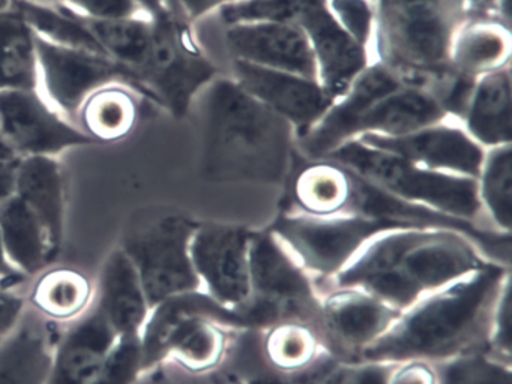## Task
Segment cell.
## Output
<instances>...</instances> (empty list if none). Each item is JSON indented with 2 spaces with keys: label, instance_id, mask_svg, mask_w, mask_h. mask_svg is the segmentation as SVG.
<instances>
[{
  "label": "cell",
  "instance_id": "484cf974",
  "mask_svg": "<svg viewBox=\"0 0 512 384\" xmlns=\"http://www.w3.org/2000/svg\"><path fill=\"white\" fill-rule=\"evenodd\" d=\"M263 329L260 357L268 369L281 377L317 372L323 354L329 353L319 329L308 321L281 320Z\"/></svg>",
  "mask_w": 512,
  "mask_h": 384
},
{
  "label": "cell",
  "instance_id": "7bdbcfd3",
  "mask_svg": "<svg viewBox=\"0 0 512 384\" xmlns=\"http://www.w3.org/2000/svg\"><path fill=\"white\" fill-rule=\"evenodd\" d=\"M164 2L173 15L187 23L196 24L203 18L215 14L223 6L238 0H164Z\"/></svg>",
  "mask_w": 512,
  "mask_h": 384
},
{
  "label": "cell",
  "instance_id": "ab89813d",
  "mask_svg": "<svg viewBox=\"0 0 512 384\" xmlns=\"http://www.w3.org/2000/svg\"><path fill=\"white\" fill-rule=\"evenodd\" d=\"M511 300L509 282L503 287L491 315L488 329L487 351L497 359L511 365Z\"/></svg>",
  "mask_w": 512,
  "mask_h": 384
},
{
  "label": "cell",
  "instance_id": "7402d4cb",
  "mask_svg": "<svg viewBox=\"0 0 512 384\" xmlns=\"http://www.w3.org/2000/svg\"><path fill=\"white\" fill-rule=\"evenodd\" d=\"M145 101L130 81H109L83 99L73 122L95 144L116 143L136 131Z\"/></svg>",
  "mask_w": 512,
  "mask_h": 384
},
{
  "label": "cell",
  "instance_id": "7c38bea8",
  "mask_svg": "<svg viewBox=\"0 0 512 384\" xmlns=\"http://www.w3.org/2000/svg\"><path fill=\"white\" fill-rule=\"evenodd\" d=\"M319 294L317 329L329 353L343 362L359 360L401 314L361 288L331 285Z\"/></svg>",
  "mask_w": 512,
  "mask_h": 384
},
{
  "label": "cell",
  "instance_id": "d590c367",
  "mask_svg": "<svg viewBox=\"0 0 512 384\" xmlns=\"http://www.w3.org/2000/svg\"><path fill=\"white\" fill-rule=\"evenodd\" d=\"M298 0H238L218 9L221 26L250 21H295Z\"/></svg>",
  "mask_w": 512,
  "mask_h": 384
},
{
  "label": "cell",
  "instance_id": "7dc6e473",
  "mask_svg": "<svg viewBox=\"0 0 512 384\" xmlns=\"http://www.w3.org/2000/svg\"><path fill=\"white\" fill-rule=\"evenodd\" d=\"M148 17L155 18L169 11L164 0H134Z\"/></svg>",
  "mask_w": 512,
  "mask_h": 384
},
{
  "label": "cell",
  "instance_id": "ac0fdd59",
  "mask_svg": "<svg viewBox=\"0 0 512 384\" xmlns=\"http://www.w3.org/2000/svg\"><path fill=\"white\" fill-rule=\"evenodd\" d=\"M230 77L251 96L292 123L296 135L328 110L332 99L316 78L230 59Z\"/></svg>",
  "mask_w": 512,
  "mask_h": 384
},
{
  "label": "cell",
  "instance_id": "3957f363",
  "mask_svg": "<svg viewBox=\"0 0 512 384\" xmlns=\"http://www.w3.org/2000/svg\"><path fill=\"white\" fill-rule=\"evenodd\" d=\"M488 261L460 231L394 228L371 239L326 287L361 288L403 312Z\"/></svg>",
  "mask_w": 512,
  "mask_h": 384
},
{
  "label": "cell",
  "instance_id": "816d5d0a",
  "mask_svg": "<svg viewBox=\"0 0 512 384\" xmlns=\"http://www.w3.org/2000/svg\"><path fill=\"white\" fill-rule=\"evenodd\" d=\"M46 2H50V3H58V2H61V0H46Z\"/></svg>",
  "mask_w": 512,
  "mask_h": 384
},
{
  "label": "cell",
  "instance_id": "52a82bcc",
  "mask_svg": "<svg viewBox=\"0 0 512 384\" xmlns=\"http://www.w3.org/2000/svg\"><path fill=\"white\" fill-rule=\"evenodd\" d=\"M196 227L190 216L166 207L136 210L125 224L118 246L136 266L151 306L202 290L190 251Z\"/></svg>",
  "mask_w": 512,
  "mask_h": 384
},
{
  "label": "cell",
  "instance_id": "681fc988",
  "mask_svg": "<svg viewBox=\"0 0 512 384\" xmlns=\"http://www.w3.org/2000/svg\"><path fill=\"white\" fill-rule=\"evenodd\" d=\"M13 6L14 0H0V12L10 11Z\"/></svg>",
  "mask_w": 512,
  "mask_h": 384
},
{
  "label": "cell",
  "instance_id": "4316f807",
  "mask_svg": "<svg viewBox=\"0 0 512 384\" xmlns=\"http://www.w3.org/2000/svg\"><path fill=\"white\" fill-rule=\"evenodd\" d=\"M355 188V174L343 165L331 159L313 161L293 182V210L311 216L353 213Z\"/></svg>",
  "mask_w": 512,
  "mask_h": 384
},
{
  "label": "cell",
  "instance_id": "836d02e7",
  "mask_svg": "<svg viewBox=\"0 0 512 384\" xmlns=\"http://www.w3.org/2000/svg\"><path fill=\"white\" fill-rule=\"evenodd\" d=\"M13 8L22 15L38 38L64 47L104 54L85 23L61 3L14 0Z\"/></svg>",
  "mask_w": 512,
  "mask_h": 384
},
{
  "label": "cell",
  "instance_id": "ba28073f",
  "mask_svg": "<svg viewBox=\"0 0 512 384\" xmlns=\"http://www.w3.org/2000/svg\"><path fill=\"white\" fill-rule=\"evenodd\" d=\"M394 228L403 225L361 213L311 216L292 210L269 231L319 288L331 284L371 239Z\"/></svg>",
  "mask_w": 512,
  "mask_h": 384
},
{
  "label": "cell",
  "instance_id": "ffe728a7",
  "mask_svg": "<svg viewBox=\"0 0 512 384\" xmlns=\"http://www.w3.org/2000/svg\"><path fill=\"white\" fill-rule=\"evenodd\" d=\"M94 305L118 338L140 336L151 314L136 266L119 246L109 252L101 267Z\"/></svg>",
  "mask_w": 512,
  "mask_h": 384
},
{
  "label": "cell",
  "instance_id": "6da1fadb",
  "mask_svg": "<svg viewBox=\"0 0 512 384\" xmlns=\"http://www.w3.org/2000/svg\"><path fill=\"white\" fill-rule=\"evenodd\" d=\"M193 110L203 179L268 185L286 179L296 150V129L230 75H217L197 95Z\"/></svg>",
  "mask_w": 512,
  "mask_h": 384
},
{
  "label": "cell",
  "instance_id": "b9f144b4",
  "mask_svg": "<svg viewBox=\"0 0 512 384\" xmlns=\"http://www.w3.org/2000/svg\"><path fill=\"white\" fill-rule=\"evenodd\" d=\"M386 384H439L436 363L421 359L394 363Z\"/></svg>",
  "mask_w": 512,
  "mask_h": 384
},
{
  "label": "cell",
  "instance_id": "f1b7e54d",
  "mask_svg": "<svg viewBox=\"0 0 512 384\" xmlns=\"http://www.w3.org/2000/svg\"><path fill=\"white\" fill-rule=\"evenodd\" d=\"M0 234L8 260L22 275H38L53 261L43 224L17 195L0 204Z\"/></svg>",
  "mask_w": 512,
  "mask_h": 384
},
{
  "label": "cell",
  "instance_id": "f5cc1de1",
  "mask_svg": "<svg viewBox=\"0 0 512 384\" xmlns=\"http://www.w3.org/2000/svg\"><path fill=\"white\" fill-rule=\"evenodd\" d=\"M28 2H46V0H28Z\"/></svg>",
  "mask_w": 512,
  "mask_h": 384
},
{
  "label": "cell",
  "instance_id": "4fadbf2b",
  "mask_svg": "<svg viewBox=\"0 0 512 384\" xmlns=\"http://www.w3.org/2000/svg\"><path fill=\"white\" fill-rule=\"evenodd\" d=\"M38 90L70 120H74L83 99L103 84L128 80L127 72L104 54L64 47L38 38Z\"/></svg>",
  "mask_w": 512,
  "mask_h": 384
},
{
  "label": "cell",
  "instance_id": "e575fe53",
  "mask_svg": "<svg viewBox=\"0 0 512 384\" xmlns=\"http://www.w3.org/2000/svg\"><path fill=\"white\" fill-rule=\"evenodd\" d=\"M439 384H512L511 365L487 350L470 351L436 363Z\"/></svg>",
  "mask_w": 512,
  "mask_h": 384
},
{
  "label": "cell",
  "instance_id": "2e32d148",
  "mask_svg": "<svg viewBox=\"0 0 512 384\" xmlns=\"http://www.w3.org/2000/svg\"><path fill=\"white\" fill-rule=\"evenodd\" d=\"M358 140L395 153L413 164L442 173L476 179L484 161L485 149L479 146L461 125L460 120L446 117L401 137L361 135Z\"/></svg>",
  "mask_w": 512,
  "mask_h": 384
},
{
  "label": "cell",
  "instance_id": "603a6c76",
  "mask_svg": "<svg viewBox=\"0 0 512 384\" xmlns=\"http://www.w3.org/2000/svg\"><path fill=\"white\" fill-rule=\"evenodd\" d=\"M446 117H449L448 113L431 90L413 84H401L362 114L356 128V138L367 134L401 137Z\"/></svg>",
  "mask_w": 512,
  "mask_h": 384
},
{
  "label": "cell",
  "instance_id": "8992f818",
  "mask_svg": "<svg viewBox=\"0 0 512 384\" xmlns=\"http://www.w3.org/2000/svg\"><path fill=\"white\" fill-rule=\"evenodd\" d=\"M217 75V65L200 44L193 24L167 11L152 18L145 62L131 72L130 81L148 101L175 119H184Z\"/></svg>",
  "mask_w": 512,
  "mask_h": 384
},
{
  "label": "cell",
  "instance_id": "cb8c5ba5",
  "mask_svg": "<svg viewBox=\"0 0 512 384\" xmlns=\"http://www.w3.org/2000/svg\"><path fill=\"white\" fill-rule=\"evenodd\" d=\"M467 134L485 150L511 144V68L494 69L476 78L460 119Z\"/></svg>",
  "mask_w": 512,
  "mask_h": 384
},
{
  "label": "cell",
  "instance_id": "bcb514c9",
  "mask_svg": "<svg viewBox=\"0 0 512 384\" xmlns=\"http://www.w3.org/2000/svg\"><path fill=\"white\" fill-rule=\"evenodd\" d=\"M26 278L28 276L17 272L13 264L8 260L7 254H5L4 243H2V234H0V279H11V281H17L22 284L23 281H26Z\"/></svg>",
  "mask_w": 512,
  "mask_h": 384
},
{
  "label": "cell",
  "instance_id": "83f0119b",
  "mask_svg": "<svg viewBox=\"0 0 512 384\" xmlns=\"http://www.w3.org/2000/svg\"><path fill=\"white\" fill-rule=\"evenodd\" d=\"M511 33L509 27L491 18H467L455 33L449 65L452 71L478 78L509 65Z\"/></svg>",
  "mask_w": 512,
  "mask_h": 384
},
{
  "label": "cell",
  "instance_id": "d4e9b609",
  "mask_svg": "<svg viewBox=\"0 0 512 384\" xmlns=\"http://www.w3.org/2000/svg\"><path fill=\"white\" fill-rule=\"evenodd\" d=\"M58 339L37 311L0 344V384H46Z\"/></svg>",
  "mask_w": 512,
  "mask_h": 384
},
{
  "label": "cell",
  "instance_id": "f35d334b",
  "mask_svg": "<svg viewBox=\"0 0 512 384\" xmlns=\"http://www.w3.org/2000/svg\"><path fill=\"white\" fill-rule=\"evenodd\" d=\"M392 365L368 360L337 363L319 384H386Z\"/></svg>",
  "mask_w": 512,
  "mask_h": 384
},
{
  "label": "cell",
  "instance_id": "9c48e42d",
  "mask_svg": "<svg viewBox=\"0 0 512 384\" xmlns=\"http://www.w3.org/2000/svg\"><path fill=\"white\" fill-rule=\"evenodd\" d=\"M251 296L239 311L245 326L304 320L317 327L316 282L271 233H253L248 251Z\"/></svg>",
  "mask_w": 512,
  "mask_h": 384
},
{
  "label": "cell",
  "instance_id": "f907efd6",
  "mask_svg": "<svg viewBox=\"0 0 512 384\" xmlns=\"http://www.w3.org/2000/svg\"><path fill=\"white\" fill-rule=\"evenodd\" d=\"M20 282L11 281V279H0V287H17Z\"/></svg>",
  "mask_w": 512,
  "mask_h": 384
},
{
  "label": "cell",
  "instance_id": "f546056e",
  "mask_svg": "<svg viewBox=\"0 0 512 384\" xmlns=\"http://www.w3.org/2000/svg\"><path fill=\"white\" fill-rule=\"evenodd\" d=\"M94 288L79 270L55 267L41 273L29 294L34 311L52 321H74L92 306Z\"/></svg>",
  "mask_w": 512,
  "mask_h": 384
},
{
  "label": "cell",
  "instance_id": "74e56055",
  "mask_svg": "<svg viewBox=\"0 0 512 384\" xmlns=\"http://www.w3.org/2000/svg\"><path fill=\"white\" fill-rule=\"evenodd\" d=\"M328 6L341 27L371 51L376 23L374 0H328Z\"/></svg>",
  "mask_w": 512,
  "mask_h": 384
},
{
  "label": "cell",
  "instance_id": "30bf717a",
  "mask_svg": "<svg viewBox=\"0 0 512 384\" xmlns=\"http://www.w3.org/2000/svg\"><path fill=\"white\" fill-rule=\"evenodd\" d=\"M0 137L19 158L56 156L95 144L38 89L0 90Z\"/></svg>",
  "mask_w": 512,
  "mask_h": 384
},
{
  "label": "cell",
  "instance_id": "5bb4252c",
  "mask_svg": "<svg viewBox=\"0 0 512 384\" xmlns=\"http://www.w3.org/2000/svg\"><path fill=\"white\" fill-rule=\"evenodd\" d=\"M401 84L406 83L392 69L373 60L349 89L332 101L314 125L296 135V152L311 162L328 158L332 152L355 140L362 114Z\"/></svg>",
  "mask_w": 512,
  "mask_h": 384
},
{
  "label": "cell",
  "instance_id": "277c9868",
  "mask_svg": "<svg viewBox=\"0 0 512 384\" xmlns=\"http://www.w3.org/2000/svg\"><path fill=\"white\" fill-rule=\"evenodd\" d=\"M374 11V60L403 83L431 90L451 71L452 41L469 18L466 0H374Z\"/></svg>",
  "mask_w": 512,
  "mask_h": 384
},
{
  "label": "cell",
  "instance_id": "ee69618b",
  "mask_svg": "<svg viewBox=\"0 0 512 384\" xmlns=\"http://www.w3.org/2000/svg\"><path fill=\"white\" fill-rule=\"evenodd\" d=\"M25 306V299L14 291V287H0V344L19 326Z\"/></svg>",
  "mask_w": 512,
  "mask_h": 384
},
{
  "label": "cell",
  "instance_id": "c3c4849f",
  "mask_svg": "<svg viewBox=\"0 0 512 384\" xmlns=\"http://www.w3.org/2000/svg\"><path fill=\"white\" fill-rule=\"evenodd\" d=\"M11 156L16 155L11 152L10 147H8L5 141L2 140V137H0V158H11Z\"/></svg>",
  "mask_w": 512,
  "mask_h": 384
},
{
  "label": "cell",
  "instance_id": "8d00e7d4",
  "mask_svg": "<svg viewBox=\"0 0 512 384\" xmlns=\"http://www.w3.org/2000/svg\"><path fill=\"white\" fill-rule=\"evenodd\" d=\"M143 372L140 336L119 338L106 365L88 384H136Z\"/></svg>",
  "mask_w": 512,
  "mask_h": 384
},
{
  "label": "cell",
  "instance_id": "5b68a950",
  "mask_svg": "<svg viewBox=\"0 0 512 384\" xmlns=\"http://www.w3.org/2000/svg\"><path fill=\"white\" fill-rule=\"evenodd\" d=\"M326 159L343 165L365 182L406 203L473 225L484 218L476 179L421 167L358 138L344 144Z\"/></svg>",
  "mask_w": 512,
  "mask_h": 384
},
{
  "label": "cell",
  "instance_id": "4dcf8cb0",
  "mask_svg": "<svg viewBox=\"0 0 512 384\" xmlns=\"http://www.w3.org/2000/svg\"><path fill=\"white\" fill-rule=\"evenodd\" d=\"M38 89L35 33L16 9L0 12V90Z\"/></svg>",
  "mask_w": 512,
  "mask_h": 384
},
{
  "label": "cell",
  "instance_id": "60d3db41",
  "mask_svg": "<svg viewBox=\"0 0 512 384\" xmlns=\"http://www.w3.org/2000/svg\"><path fill=\"white\" fill-rule=\"evenodd\" d=\"M58 3L88 20H118L146 15L134 0H61Z\"/></svg>",
  "mask_w": 512,
  "mask_h": 384
},
{
  "label": "cell",
  "instance_id": "8fae6325",
  "mask_svg": "<svg viewBox=\"0 0 512 384\" xmlns=\"http://www.w3.org/2000/svg\"><path fill=\"white\" fill-rule=\"evenodd\" d=\"M253 233L224 224H197L191 260L202 290L212 300L238 312L251 296L248 251Z\"/></svg>",
  "mask_w": 512,
  "mask_h": 384
},
{
  "label": "cell",
  "instance_id": "d6a6232c",
  "mask_svg": "<svg viewBox=\"0 0 512 384\" xmlns=\"http://www.w3.org/2000/svg\"><path fill=\"white\" fill-rule=\"evenodd\" d=\"M482 215L497 233H511L512 149L511 144L485 150L481 171L476 177Z\"/></svg>",
  "mask_w": 512,
  "mask_h": 384
},
{
  "label": "cell",
  "instance_id": "d6986e66",
  "mask_svg": "<svg viewBox=\"0 0 512 384\" xmlns=\"http://www.w3.org/2000/svg\"><path fill=\"white\" fill-rule=\"evenodd\" d=\"M119 338L92 305L59 336L46 384H88L97 377Z\"/></svg>",
  "mask_w": 512,
  "mask_h": 384
},
{
  "label": "cell",
  "instance_id": "e0dca14e",
  "mask_svg": "<svg viewBox=\"0 0 512 384\" xmlns=\"http://www.w3.org/2000/svg\"><path fill=\"white\" fill-rule=\"evenodd\" d=\"M230 59L316 78L313 51L295 21H250L221 26Z\"/></svg>",
  "mask_w": 512,
  "mask_h": 384
},
{
  "label": "cell",
  "instance_id": "f6af8a7d",
  "mask_svg": "<svg viewBox=\"0 0 512 384\" xmlns=\"http://www.w3.org/2000/svg\"><path fill=\"white\" fill-rule=\"evenodd\" d=\"M20 159L19 156L0 158V204L17 195Z\"/></svg>",
  "mask_w": 512,
  "mask_h": 384
},
{
  "label": "cell",
  "instance_id": "7a4b0ae2",
  "mask_svg": "<svg viewBox=\"0 0 512 384\" xmlns=\"http://www.w3.org/2000/svg\"><path fill=\"white\" fill-rule=\"evenodd\" d=\"M508 282V264L488 261L401 312L388 332L362 351L359 360L439 363L487 350L491 315Z\"/></svg>",
  "mask_w": 512,
  "mask_h": 384
},
{
  "label": "cell",
  "instance_id": "1f68e13d",
  "mask_svg": "<svg viewBox=\"0 0 512 384\" xmlns=\"http://www.w3.org/2000/svg\"><path fill=\"white\" fill-rule=\"evenodd\" d=\"M77 17L88 27L103 53L121 66L130 80L131 72L145 62L151 44L152 18L146 15L118 20H88L80 15Z\"/></svg>",
  "mask_w": 512,
  "mask_h": 384
},
{
  "label": "cell",
  "instance_id": "9a60e30c",
  "mask_svg": "<svg viewBox=\"0 0 512 384\" xmlns=\"http://www.w3.org/2000/svg\"><path fill=\"white\" fill-rule=\"evenodd\" d=\"M295 23L310 42L317 81L334 101L373 62L371 51L358 44L335 20L328 0H298Z\"/></svg>",
  "mask_w": 512,
  "mask_h": 384
},
{
  "label": "cell",
  "instance_id": "44dd1931",
  "mask_svg": "<svg viewBox=\"0 0 512 384\" xmlns=\"http://www.w3.org/2000/svg\"><path fill=\"white\" fill-rule=\"evenodd\" d=\"M17 197L40 219L55 260L64 242L67 219V177L59 158L28 156L20 159Z\"/></svg>",
  "mask_w": 512,
  "mask_h": 384
}]
</instances>
